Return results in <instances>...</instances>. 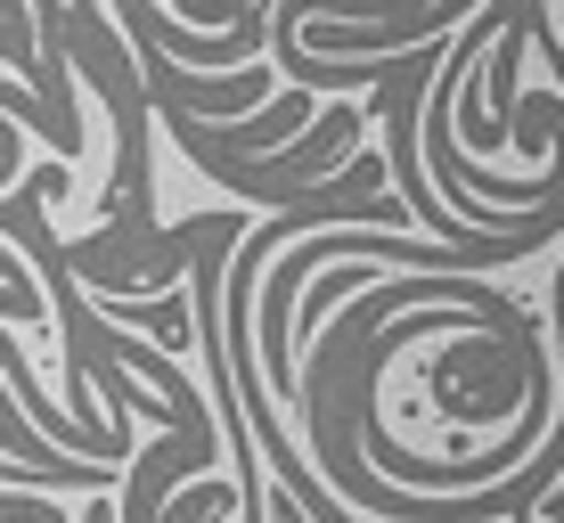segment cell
<instances>
[{"label":"cell","instance_id":"obj_1","mask_svg":"<svg viewBox=\"0 0 564 523\" xmlns=\"http://www.w3.org/2000/svg\"><path fill=\"white\" fill-rule=\"evenodd\" d=\"M360 131H368V107L336 99V107H319L311 140H286V148H270V156H221V148H188V156H197L229 197H246V205H295L311 181H327V172L352 156Z\"/></svg>","mask_w":564,"mask_h":523}]
</instances>
